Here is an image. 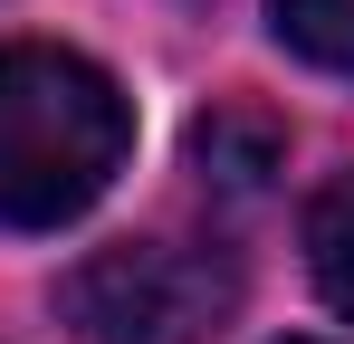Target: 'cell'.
Returning a JSON list of instances; mask_svg holds the SVG:
<instances>
[{
    "instance_id": "obj_1",
    "label": "cell",
    "mask_w": 354,
    "mask_h": 344,
    "mask_svg": "<svg viewBox=\"0 0 354 344\" xmlns=\"http://www.w3.org/2000/svg\"><path fill=\"white\" fill-rule=\"evenodd\" d=\"M124 144H134V106L96 57L48 39L0 48V220L10 229L77 220L124 172Z\"/></svg>"
},
{
    "instance_id": "obj_2",
    "label": "cell",
    "mask_w": 354,
    "mask_h": 344,
    "mask_svg": "<svg viewBox=\"0 0 354 344\" xmlns=\"http://www.w3.org/2000/svg\"><path fill=\"white\" fill-rule=\"evenodd\" d=\"M230 268L182 249V239H115L77 258L58 287V316L86 344H201L230 316Z\"/></svg>"
},
{
    "instance_id": "obj_3",
    "label": "cell",
    "mask_w": 354,
    "mask_h": 344,
    "mask_svg": "<svg viewBox=\"0 0 354 344\" xmlns=\"http://www.w3.org/2000/svg\"><path fill=\"white\" fill-rule=\"evenodd\" d=\"M192 163H201V182L259 191L268 172L288 163V134H278L268 115H249V106H221V115H201V124H192Z\"/></svg>"
},
{
    "instance_id": "obj_4",
    "label": "cell",
    "mask_w": 354,
    "mask_h": 344,
    "mask_svg": "<svg viewBox=\"0 0 354 344\" xmlns=\"http://www.w3.org/2000/svg\"><path fill=\"white\" fill-rule=\"evenodd\" d=\"M306 268L326 287V306L354 316V172H335V182L306 201Z\"/></svg>"
},
{
    "instance_id": "obj_5",
    "label": "cell",
    "mask_w": 354,
    "mask_h": 344,
    "mask_svg": "<svg viewBox=\"0 0 354 344\" xmlns=\"http://www.w3.org/2000/svg\"><path fill=\"white\" fill-rule=\"evenodd\" d=\"M268 19H278V39H288L306 67L354 77V0H268Z\"/></svg>"
}]
</instances>
